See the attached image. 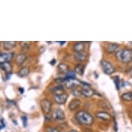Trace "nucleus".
<instances>
[{"label": "nucleus", "mask_w": 132, "mask_h": 132, "mask_svg": "<svg viewBox=\"0 0 132 132\" xmlns=\"http://www.w3.org/2000/svg\"><path fill=\"white\" fill-rule=\"evenodd\" d=\"M76 120L81 125H91L94 122V118L89 113L85 111H80L76 114Z\"/></svg>", "instance_id": "obj_1"}, {"label": "nucleus", "mask_w": 132, "mask_h": 132, "mask_svg": "<svg viewBox=\"0 0 132 132\" xmlns=\"http://www.w3.org/2000/svg\"><path fill=\"white\" fill-rule=\"evenodd\" d=\"M116 55L118 60L121 62L129 63L132 61V51L129 49L118 51Z\"/></svg>", "instance_id": "obj_2"}, {"label": "nucleus", "mask_w": 132, "mask_h": 132, "mask_svg": "<svg viewBox=\"0 0 132 132\" xmlns=\"http://www.w3.org/2000/svg\"><path fill=\"white\" fill-rule=\"evenodd\" d=\"M100 67L103 72L106 75H112L116 71V69L112 64L105 60H103L100 62Z\"/></svg>", "instance_id": "obj_3"}, {"label": "nucleus", "mask_w": 132, "mask_h": 132, "mask_svg": "<svg viewBox=\"0 0 132 132\" xmlns=\"http://www.w3.org/2000/svg\"><path fill=\"white\" fill-rule=\"evenodd\" d=\"M40 106L42 112L46 115H48L51 111L52 108V102L47 99L42 100L40 102Z\"/></svg>", "instance_id": "obj_4"}, {"label": "nucleus", "mask_w": 132, "mask_h": 132, "mask_svg": "<svg viewBox=\"0 0 132 132\" xmlns=\"http://www.w3.org/2000/svg\"><path fill=\"white\" fill-rule=\"evenodd\" d=\"M64 85L66 88L73 90L81 85V82L76 79H67V78L65 82H64Z\"/></svg>", "instance_id": "obj_5"}, {"label": "nucleus", "mask_w": 132, "mask_h": 132, "mask_svg": "<svg viewBox=\"0 0 132 132\" xmlns=\"http://www.w3.org/2000/svg\"><path fill=\"white\" fill-rule=\"evenodd\" d=\"M81 93L83 95H85V97H92L95 94L93 89H91L87 84H85V83H84V85L82 86V89H81Z\"/></svg>", "instance_id": "obj_6"}, {"label": "nucleus", "mask_w": 132, "mask_h": 132, "mask_svg": "<svg viewBox=\"0 0 132 132\" xmlns=\"http://www.w3.org/2000/svg\"><path fill=\"white\" fill-rule=\"evenodd\" d=\"M55 101L58 104H64L66 103L68 99V95L66 93H62V94H57V95H53Z\"/></svg>", "instance_id": "obj_7"}, {"label": "nucleus", "mask_w": 132, "mask_h": 132, "mask_svg": "<svg viewBox=\"0 0 132 132\" xmlns=\"http://www.w3.org/2000/svg\"><path fill=\"white\" fill-rule=\"evenodd\" d=\"M52 118L55 120H63L65 118V113L61 109H56L53 112Z\"/></svg>", "instance_id": "obj_8"}, {"label": "nucleus", "mask_w": 132, "mask_h": 132, "mask_svg": "<svg viewBox=\"0 0 132 132\" xmlns=\"http://www.w3.org/2000/svg\"><path fill=\"white\" fill-rule=\"evenodd\" d=\"M14 53H0V64L5 62H9L13 59Z\"/></svg>", "instance_id": "obj_9"}, {"label": "nucleus", "mask_w": 132, "mask_h": 132, "mask_svg": "<svg viewBox=\"0 0 132 132\" xmlns=\"http://www.w3.org/2000/svg\"><path fill=\"white\" fill-rule=\"evenodd\" d=\"M120 46L116 43H109L107 44L106 48V51L108 53H113L116 52L118 51L119 49Z\"/></svg>", "instance_id": "obj_10"}, {"label": "nucleus", "mask_w": 132, "mask_h": 132, "mask_svg": "<svg viewBox=\"0 0 132 132\" xmlns=\"http://www.w3.org/2000/svg\"><path fill=\"white\" fill-rule=\"evenodd\" d=\"M1 69L6 74H11L13 72V66L10 62H5L0 64Z\"/></svg>", "instance_id": "obj_11"}, {"label": "nucleus", "mask_w": 132, "mask_h": 132, "mask_svg": "<svg viewBox=\"0 0 132 132\" xmlns=\"http://www.w3.org/2000/svg\"><path fill=\"white\" fill-rule=\"evenodd\" d=\"M87 53L85 51H82V52H78L75 53L74 54V57L76 60L79 61V62H85L87 59Z\"/></svg>", "instance_id": "obj_12"}, {"label": "nucleus", "mask_w": 132, "mask_h": 132, "mask_svg": "<svg viewBox=\"0 0 132 132\" xmlns=\"http://www.w3.org/2000/svg\"><path fill=\"white\" fill-rule=\"evenodd\" d=\"M80 104H81V101L79 99H77V98L73 99L70 102L69 104V109L71 111L76 110L80 106Z\"/></svg>", "instance_id": "obj_13"}, {"label": "nucleus", "mask_w": 132, "mask_h": 132, "mask_svg": "<svg viewBox=\"0 0 132 132\" xmlns=\"http://www.w3.org/2000/svg\"><path fill=\"white\" fill-rule=\"evenodd\" d=\"M96 117L102 119L103 120H109L111 119V116L109 113L105 111H99L96 113Z\"/></svg>", "instance_id": "obj_14"}, {"label": "nucleus", "mask_w": 132, "mask_h": 132, "mask_svg": "<svg viewBox=\"0 0 132 132\" xmlns=\"http://www.w3.org/2000/svg\"><path fill=\"white\" fill-rule=\"evenodd\" d=\"M73 50L74 51H75V53L85 51V45H84V42H80L76 43L73 46Z\"/></svg>", "instance_id": "obj_15"}, {"label": "nucleus", "mask_w": 132, "mask_h": 132, "mask_svg": "<svg viewBox=\"0 0 132 132\" xmlns=\"http://www.w3.org/2000/svg\"><path fill=\"white\" fill-rule=\"evenodd\" d=\"M26 60V55L24 53H20L16 57V64L18 66H22Z\"/></svg>", "instance_id": "obj_16"}, {"label": "nucleus", "mask_w": 132, "mask_h": 132, "mask_svg": "<svg viewBox=\"0 0 132 132\" xmlns=\"http://www.w3.org/2000/svg\"><path fill=\"white\" fill-rule=\"evenodd\" d=\"M57 69H58L59 72L61 73H65L67 74L68 71H69V66L67 64L64 63H60V64L57 66Z\"/></svg>", "instance_id": "obj_17"}, {"label": "nucleus", "mask_w": 132, "mask_h": 132, "mask_svg": "<svg viewBox=\"0 0 132 132\" xmlns=\"http://www.w3.org/2000/svg\"><path fill=\"white\" fill-rule=\"evenodd\" d=\"M85 66L82 64H78L75 67V72L76 73L80 75V76H82L84 74V72H85Z\"/></svg>", "instance_id": "obj_18"}, {"label": "nucleus", "mask_w": 132, "mask_h": 132, "mask_svg": "<svg viewBox=\"0 0 132 132\" xmlns=\"http://www.w3.org/2000/svg\"><path fill=\"white\" fill-rule=\"evenodd\" d=\"M51 91L54 95H57V94H62L64 93V87L62 85H59L57 87H54L51 89Z\"/></svg>", "instance_id": "obj_19"}, {"label": "nucleus", "mask_w": 132, "mask_h": 132, "mask_svg": "<svg viewBox=\"0 0 132 132\" xmlns=\"http://www.w3.org/2000/svg\"><path fill=\"white\" fill-rule=\"evenodd\" d=\"M4 47L6 50H11L16 46V42L15 41H6L3 42Z\"/></svg>", "instance_id": "obj_20"}, {"label": "nucleus", "mask_w": 132, "mask_h": 132, "mask_svg": "<svg viewBox=\"0 0 132 132\" xmlns=\"http://www.w3.org/2000/svg\"><path fill=\"white\" fill-rule=\"evenodd\" d=\"M30 73V69L27 67H22L21 69L18 72V76L20 77H25V76H28Z\"/></svg>", "instance_id": "obj_21"}, {"label": "nucleus", "mask_w": 132, "mask_h": 132, "mask_svg": "<svg viewBox=\"0 0 132 132\" xmlns=\"http://www.w3.org/2000/svg\"><path fill=\"white\" fill-rule=\"evenodd\" d=\"M122 100H125V101H131L132 100V92L131 91H129V92H126L124 93L121 95Z\"/></svg>", "instance_id": "obj_22"}, {"label": "nucleus", "mask_w": 132, "mask_h": 132, "mask_svg": "<svg viewBox=\"0 0 132 132\" xmlns=\"http://www.w3.org/2000/svg\"><path fill=\"white\" fill-rule=\"evenodd\" d=\"M76 72L75 71H71L69 70V71L66 74V78L67 79H76Z\"/></svg>", "instance_id": "obj_23"}, {"label": "nucleus", "mask_w": 132, "mask_h": 132, "mask_svg": "<svg viewBox=\"0 0 132 132\" xmlns=\"http://www.w3.org/2000/svg\"><path fill=\"white\" fill-rule=\"evenodd\" d=\"M113 81H114V84L115 85H116V87L117 90H119L120 87V81L119 77H118V76H116V77L114 78Z\"/></svg>", "instance_id": "obj_24"}, {"label": "nucleus", "mask_w": 132, "mask_h": 132, "mask_svg": "<svg viewBox=\"0 0 132 132\" xmlns=\"http://www.w3.org/2000/svg\"><path fill=\"white\" fill-rule=\"evenodd\" d=\"M21 46L24 49H28L30 48V42H21Z\"/></svg>", "instance_id": "obj_25"}, {"label": "nucleus", "mask_w": 132, "mask_h": 132, "mask_svg": "<svg viewBox=\"0 0 132 132\" xmlns=\"http://www.w3.org/2000/svg\"><path fill=\"white\" fill-rule=\"evenodd\" d=\"M22 122H23V126H24V128H26L28 125V118L26 117V116H22Z\"/></svg>", "instance_id": "obj_26"}, {"label": "nucleus", "mask_w": 132, "mask_h": 132, "mask_svg": "<svg viewBox=\"0 0 132 132\" xmlns=\"http://www.w3.org/2000/svg\"><path fill=\"white\" fill-rule=\"evenodd\" d=\"M73 94L75 96H80L82 93H81V91H78V89H76L73 90Z\"/></svg>", "instance_id": "obj_27"}, {"label": "nucleus", "mask_w": 132, "mask_h": 132, "mask_svg": "<svg viewBox=\"0 0 132 132\" xmlns=\"http://www.w3.org/2000/svg\"><path fill=\"white\" fill-rule=\"evenodd\" d=\"M46 132H60L59 130L56 128H53V127H49L46 130Z\"/></svg>", "instance_id": "obj_28"}, {"label": "nucleus", "mask_w": 132, "mask_h": 132, "mask_svg": "<svg viewBox=\"0 0 132 132\" xmlns=\"http://www.w3.org/2000/svg\"><path fill=\"white\" fill-rule=\"evenodd\" d=\"M55 63H56V60H55V59H53L50 62V64L52 65V66L55 65Z\"/></svg>", "instance_id": "obj_29"}, {"label": "nucleus", "mask_w": 132, "mask_h": 132, "mask_svg": "<svg viewBox=\"0 0 132 132\" xmlns=\"http://www.w3.org/2000/svg\"><path fill=\"white\" fill-rule=\"evenodd\" d=\"M19 91H20V93H24V89L22 87H20L19 88Z\"/></svg>", "instance_id": "obj_30"}, {"label": "nucleus", "mask_w": 132, "mask_h": 132, "mask_svg": "<svg viewBox=\"0 0 132 132\" xmlns=\"http://www.w3.org/2000/svg\"><path fill=\"white\" fill-rule=\"evenodd\" d=\"M11 74H6V80H9V79L11 78Z\"/></svg>", "instance_id": "obj_31"}, {"label": "nucleus", "mask_w": 132, "mask_h": 132, "mask_svg": "<svg viewBox=\"0 0 132 132\" xmlns=\"http://www.w3.org/2000/svg\"><path fill=\"white\" fill-rule=\"evenodd\" d=\"M60 42V44H64V43H66V42Z\"/></svg>", "instance_id": "obj_32"}, {"label": "nucleus", "mask_w": 132, "mask_h": 132, "mask_svg": "<svg viewBox=\"0 0 132 132\" xmlns=\"http://www.w3.org/2000/svg\"><path fill=\"white\" fill-rule=\"evenodd\" d=\"M3 128H4V127L2 125V124H1V125H0V129H3Z\"/></svg>", "instance_id": "obj_33"}, {"label": "nucleus", "mask_w": 132, "mask_h": 132, "mask_svg": "<svg viewBox=\"0 0 132 132\" xmlns=\"http://www.w3.org/2000/svg\"><path fill=\"white\" fill-rule=\"evenodd\" d=\"M69 132H78L77 131H76V130H72V131H70Z\"/></svg>", "instance_id": "obj_34"}, {"label": "nucleus", "mask_w": 132, "mask_h": 132, "mask_svg": "<svg viewBox=\"0 0 132 132\" xmlns=\"http://www.w3.org/2000/svg\"><path fill=\"white\" fill-rule=\"evenodd\" d=\"M131 77H132V68H131Z\"/></svg>", "instance_id": "obj_35"}]
</instances>
